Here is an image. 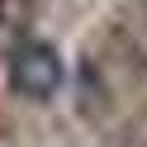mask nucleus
Instances as JSON below:
<instances>
[{
  "label": "nucleus",
  "instance_id": "1",
  "mask_svg": "<svg viewBox=\"0 0 147 147\" xmlns=\"http://www.w3.org/2000/svg\"><path fill=\"white\" fill-rule=\"evenodd\" d=\"M62 76H67V67H62V52L52 48V43H19L14 48V57H10V86H14V95H24V100H52L62 90Z\"/></svg>",
  "mask_w": 147,
  "mask_h": 147
}]
</instances>
